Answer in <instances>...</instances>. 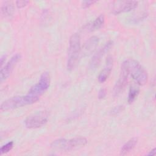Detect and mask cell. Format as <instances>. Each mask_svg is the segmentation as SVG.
<instances>
[{
	"mask_svg": "<svg viewBox=\"0 0 156 156\" xmlns=\"http://www.w3.org/2000/svg\"><path fill=\"white\" fill-rule=\"evenodd\" d=\"M123 68L140 85H143L147 81V73L145 69L136 60L132 58L126 60L122 63Z\"/></svg>",
	"mask_w": 156,
	"mask_h": 156,
	"instance_id": "6da1fadb",
	"label": "cell"
},
{
	"mask_svg": "<svg viewBox=\"0 0 156 156\" xmlns=\"http://www.w3.org/2000/svg\"><path fill=\"white\" fill-rule=\"evenodd\" d=\"M80 38L78 34H73L69 41L67 68L73 70L77 65L80 54Z\"/></svg>",
	"mask_w": 156,
	"mask_h": 156,
	"instance_id": "7a4b0ae2",
	"label": "cell"
},
{
	"mask_svg": "<svg viewBox=\"0 0 156 156\" xmlns=\"http://www.w3.org/2000/svg\"><path fill=\"white\" fill-rule=\"evenodd\" d=\"M39 97L27 94L25 96H18L9 98L4 101L1 104V110L7 111L14 108L21 107L36 102Z\"/></svg>",
	"mask_w": 156,
	"mask_h": 156,
	"instance_id": "3957f363",
	"label": "cell"
},
{
	"mask_svg": "<svg viewBox=\"0 0 156 156\" xmlns=\"http://www.w3.org/2000/svg\"><path fill=\"white\" fill-rule=\"evenodd\" d=\"M87 143V140L84 137H76L70 140L59 138L55 140L51 144V147L56 150L69 151L83 147Z\"/></svg>",
	"mask_w": 156,
	"mask_h": 156,
	"instance_id": "277c9868",
	"label": "cell"
},
{
	"mask_svg": "<svg viewBox=\"0 0 156 156\" xmlns=\"http://www.w3.org/2000/svg\"><path fill=\"white\" fill-rule=\"evenodd\" d=\"M49 113L47 111L37 112L28 116L25 121V126L29 129H36L44 125L48 121Z\"/></svg>",
	"mask_w": 156,
	"mask_h": 156,
	"instance_id": "5b68a950",
	"label": "cell"
},
{
	"mask_svg": "<svg viewBox=\"0 0 156 156\" xmlns=\"http://www.w3.org/2000/svg\"><path fill=\"white\" fill-rule=\"evenodd\" d=\"M51 78L49 73L45 71L42 73L40 77L38 82L33 85L29 90L28 94L40 97L43 94L49 87Z\"/></svg>",
	"mask_w": 156,
	"mask_h": 156,
	"instance_id": "8992f818",
	"label": "cell"
},
{
	"mask_svg": "<svg viewBox=\"0 0 156 156\" xmlns=\"http://www.w3.org/2000/svg\"><path fill=\"white\" fill-rule=\"evenodd\" d=\"M21 54L17 53L13 55L10 59L8 61V62L1 69L0 71V80L1 82L5 80L10 75L12 71L14 69V67L16 65V63L21 59Z\"/></svg>",
	"mask_w": 156,
	"mask_h": 156,
	"instance_id": "52a82bcc",
	"label": "cell"
},
{
	"mask_svg": "<svg viewBox=\"0 0 156 156\" xmlns=\"http://www.w3.org/2000/svg\"><path fill=\"white\" fill-rule=\"evenodd\" d=\"M138 5V2L135 1H119L113 3L112 12L114 14H119L122 12H129L135 9Z\"/></svg>",
	"mask_w": 156,
	"mask_h": 156,
	"instance_id": "ba28073f",
	"label": "cell"
},
{
	"mask_svg": "<svg viewBox=\"0 0 156 156\" xmlns=\"http://www.w3.org/2000/svg\"><path fill=\"white\" fill-rule=\"evenodd\" d=\"M113 45V41H109L106 43L103 47L100 48L98 51L94 54L92 58L90 60L89 66L91 69H95L101 63L102 58L104 55V54L108 51L112 46Z\"/></svg>",
	"mask_w": 156,
	"mask_h": 156,
	"instance_id": "9c48e42d",
	"label": "cell"
},
{
	"mask_svg": "<svg viewBox=\"0 0 156 156\" xmlns=\"http://www.w3.org/2000/svg\"><path fill=\"white\" fill-rule=\"evenodd\" d=\"M128 76L129 74L123 68L121 67V73L119 79L115 83L113 88V93L115 96L119 95L124 90L125 87L127 83Z\"/></svg>",
	"mask_w": 156,
	"mask_h": 156,
	"instance_id": "30bf717a",
	"label": "cell"
},
{
	"mask_svg": "<svg viewBox=\"0 0 156 156\" xmlns=\"http://www.w3.org/2000/svg\"><path fill=\"white\" fill-rule=\"evenodd\" d=\"M113 68V58L108 56L106 60L105 65L98 76V81L100 83L104 82L108 77Z\"/></svg>",
	"mask_w": 156,
	"mask_h": 156,
	"instance_id": "8fae6325",
	"label": "cell"
},
{
	"mask_svg": "<svg viewBox=\"0 0 156 156\" xmlns=\"http://www.w3.org/2000/svg\"><path fill=\"white\" fill-rule=\"evenodd\" d=\"M98 43L99 38L96 36H93L88 39L83 47V54L88 55L91 54L96 49V47L98 46Z\"/></svg>",
	"mask_w": 156,
	"mask_h": 156,
	"instance_id": "7c38bea8",
	"label": "cell"
},
{
	"mask_svg": "<svg viewBox=\"0 0 156 156\" xmlns=\"http://www.w3.org/2000/svg\"><path fill=\"white\" fill-rule=\"evenodd\" d=\"M138 141V139L136 138H132L127 141L121 147L120 151V155H124L130 152L135 146Z\"/></svg>",
	"mask_w": 156,
	"mask_h": 156,
	"instance_id": "4fadbf2b",
	"label": "cell"
},
{
	"mask_svg": "<svg viewBox=\"0 0 156 156\" xmlns=\"http://www.w3.org/2000/svg\"><path fill=\"white\" fill-rule=\"evenodd\" d=\"M1 10L3 16L5 17L12 16L14 11V7L12 2L10 1L4 2V3L2 4Z\"/></svg>",
	"mask_w": 156,
	"mask_h": 156,
	"instance_id": "5bb4252c",
	"label": "cell"
},
{
	"mask_svg": "<svg viewBox=\"0 0 156 156\" xmlns=\"http://www.w3.org/2000/svg\"><path fill=\"white\" fill-rule=\"evenodd\" d=\"M105 22V18L104 15H100L92 23L90 26L91 30H98L102 27Z\"/></svg>",
	"mask_w": 156,
	"mask_h": 156,
	"instance_id": "9a60e30c",
	"label": "cell"
},
{
	"mask_svg": "<svg viewBox=\"0 0 156 156\" xmlns=\"http://www.w3.org/2000/svg\"><path fill=\"white\" fill-rule=\"evenodd\" d=\"M140 92V89L138 87L135 85H132L130 87L129 95H128V102L132 104Z\"/></svg>",
	"mask_w": 156,
	"mask_h": 156,
	"instance_id": "2e32d148",
	"label": "cell"
},
{
	"mask_svg": "<svg viewBox=\"0 0 156 156\" xmlns=\"http://www.w3.org/2000/svg\"><path fill=\"white\" fill-rule=\"evenodd\" d=\"M13 146H14V143L12 141H9L7 143H6L5 144L3 145L1 147V149H0V154H1V155H2L4 154L7 153L9 151H10L12 150V149L13 148Z\"/></svg>",
	"mask_w": 156,
	"mask_h": 156,
	"instance_id": "e0dca14e",
	"label": "cell"
},
{
	"mask_svg": "<svg viewBox=\"0 0 156 156\" xmlns=\"http://www.w3.org/2000/svg\"><path fill=\"white\" fill-rule=\"evenodd\" d=\"M96 2V1H83L82 2V6L83 8H88Z\"/></svg>",
	"mask_w": 156,
	"mask_h": 156,
	"instance_id": "ac0fdd59",
	"label": "cell"
},
{
	"mask_svg": "<svg viewBox=\"0 0 156 156\" xmlns=\"http://www.w3.org/2000/svg\"><path fill=\"white\" fill-rule=\"evenodd\" d=\"M16 5L18 8H22L26 6L29 2V1H26V0H23V1H16Z\"/></svg>",
	"mask_w": 156,
	"mask_h": 156,
	"instance_id": "d6986e66",
	"label": "cell"
},
{
	"mask_svg": "<svg viewBox=\"0 0 156 156\" xmlns=\"http://www.w3.org/2000/svg\"><path fill=\"white\" fill-rule=\"evenodd\" d=\"M106 90L105 88H101L99 92H98V98L99 99H104L105 96H106Z\"/></svg>",
	"mask_w": 156,
	"mask_h": 156,
	"instance_id": "ffe728a7",
	"label": "cell"
},
{
	"mask_svg": "<svg viewBox=\"0 0 156 156\" xmlns=\"http://www.w3.org/2000/svg\"><path fill=\"white\" fill-rule=\"evenodd\" d=\"M122 106H118V107H116L113 108V110L112 111V114H116V113H118L119 112H121V110H122Z\"/></svg>",
	"mask_w": 156,
	"mask_h": 156,
	"instance_id": "44dd1931",
	"label": "cell"
},
{
	"mask_svg": "<svg viewBox=\"0 0 156 156\" xmlns=\"http://www.w3.org/2000/svg\"><path fill=\"white\" fill-rule=\"evenodd\" d=\"M5 58H6V55H2L1 57V58H0V63H1V66L2 67V65H3V63H4V62H5Z\"/></svg>",
	"mask_w": 156,
	"mask_h": 156,
	"instance_id": "7402d4cb",
	"label": "cell"
},
{
	"mask_svg": "<svg viewBox=\"0 0 156 156\" xmlns=\"http://www.w3.org/2000/svg\"><path fill=\"white\" fill-rule=\"evenodd\" d=\"M155 148H154L152 150H151L148 154H147V155H155Z\"/></svg>",
	"mask_w": 156,
	"mask_h": 156,
	"instance_id": "603a6c76",
	"label": "cell"
}]
</instances>
